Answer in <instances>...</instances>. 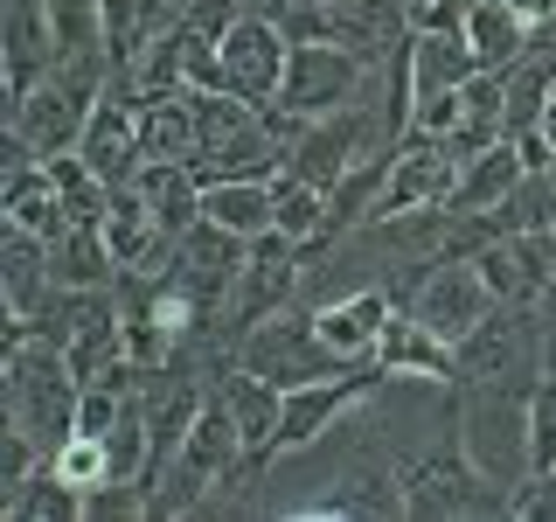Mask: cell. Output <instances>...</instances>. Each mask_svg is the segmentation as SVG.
<instances>
[{
	"mask_svg": "<svg viewBox=\"0 0 556 522\" xmlns=\"http://www.w3.org/2000/svg\"><path fill=\"white\" fill-rule=\"evenodd\" d=\"M77 405H84V376L70 370V356L49 335L8 321V348H0V418L22 425L42 452H56L77 432Z\"/></svg>",
	"mask_w": 556,
	"mask_h": 522,
	"instance_id": "6da1fadb",
	"label": "cell"
},
{
	"mask_svg": "<svg viewBox=\"0 0 556 522\" xmlns=\"http://www.w3.org/2000/svg\"><path fill=\"white\" fill-rule=\"evenodd\" d=\"M404 467V515L417 522H459V515H508V495L515 487H501V474L473 452L466 439V425L452 418V439L439 452H410Z\"/></svg>",
	"mask_w": 556,
	"mask_h": 522,
	"instance_id": "7a4b0ae2",
	"label": "cell"
},
{
	"mask_svg": "<svg viewBox=\"0 0 556 522\" xmlns=\"http://www.w3.org/2000/svg\"><path fill=\"white\" fill-rule=\"evenodd\" d=\"M104 84H112V70H84V63H56L42 84H35L28 98L8 104V133L22 139L35 161H56V153H77L84 126H91Z\"/></svg>",
	"mask_w": 556,
	"mask_h": 522,
	"instance_id": "3957f363",
	"label": "cell"
},
{
	"mask_svg": "<svg viewBox=\"0 0 556 522\" xmlns=\"http://www.w3.org/2000/svg\"><path fill=\"white\" fill-rule=\"evenodd\" d=\"M390 147H396V139H390V119H382V104L362 98V104H341V112L306 119L300 139L286 147V167L306 174V182H320V188H334L348 167H362L369 153H390Z\"/></svg>",
	"mask_w": 556,
	"mask_h": 522,
	"instance_id": "277c9868",
	"label": "cell"
},
{
	"mask_svg": "<svg viewBox=\"0 0 556 522\" xmlns=\"http://www.w3.org/2000/svg\"><path fill=\"white\" fill-rule=\"evenodd\" d=\"M237 362H243V370H257V376H271L278 390H292V383H313V376H341V370H348L334 348L320 341V327H313V307H306V300H292V307L265 313L257 327H243Z\"/></svg>",
	"mask_w": 556,
	"mask_h": 522,
	"instance_id": "5b68a950",
	"label": "cell"
},
{
	"mask_svg": "<svg viewBox=\"0 0 556 522\" xmlns=\"http://www.w3.org/2000/svg\"><path fill=\"white\" fill-rule=\"evenodd\" d=\"M382 63L355 57L348 42H292L286 57V91H278V104L300 119H320V112H341V104H362L369 98V77Z\"/></svg>",
	"mask_w": 556,
	"mask_h": 522,
	"instance_id": "8992f818",
	"label": "cell"
},
{
	"mask_svg": "<svg viewBox=\"0 0 556 522\" xmlns=\"http://www.w3.org/2000/svg\"><path fill=\"white\" fill-rule=\"evenodd\" d=\"M382 383H390V376H382L376 362H348L341 376L292 383V390H286V411H278V460H286V452L320 446V439H327V432H334L355 405H369Z\"/></svg>",
	"mask_w": 556,
	"mask_h": 522,
	"instance_id": "52a82bcc",
	"label": "cell"
},
{
	"mask_svg": "<svg viewBox=\"0 0 556 522\" xmlns=\"http://www.w3.org/2000/svg\"><path fill=\"white\" fill-rule=\"evenodd\" d=\"M404 307L431 327V335H445L452 348H459V341L473 335V327H480L501 300H494V286L480 278L473 258H431V265L417 272V286H410V300H404Z\"/></svg>",
	"mask_w": 556,
	"mask_h": 522,
	"instance_id": "ba28073f",
	"label": "cell"
},
{
	"mask_svg": "<svg viewBox=\"0 0 556 522\" xmlns=\"http://www.w3.org/2000/svg\"><path fill=\"white\" fill-rule=\"evenodd\" d=\"M459 147L439 133H404L396 139V153H390V182H382V202H376V216H404V209H439L452 202V188H459Z\"/></svg>",
	"mask_w": 556,
	"mask_h": 522,
	"instance_id": "9c48e42d",
	"label": "cell"
},
{
	"mask_svg": "<svg viewBox=\"0 0 556 522\" xmlns=\"http://www.w3.org/2000/svg\"><path fill=\"white\" fill-rule=\"evenodd\" d=\"M300 278H306V244L286 237V231H265L251 237V258H243V278H237V300H230V327L243 341V327H257L265 313L300 300Z\"/></svg>",
	"mask_w": 556,
	"mask_h": 522,
	"instance_id": "30bf717a",
	"label": "cell"
},
{
	"mask_svg": "<svg viewBox=\"0 0 556 522\" xmlns=\"http://www.w3.org/2000/svg\"><path fill=\"white\" fill-rule=\"evenodd\" d=\"M286 57H292V35L278 28L265 8H251L223 35V91L251 98L257 112H265V104H278V91H286Z\"/></svg>",
	"mask_w": 556,
	"mask_h": 522,
	"instance_id": "8fae6325",
	"label": "cell"
},
{
	"mask_svg": "<svg viewBox=\"0 0 556 522\" xmlns=\"http://www.w3.org/2000/svg\"><path fill=\"white\" fill-rule=\"evenodd\" d=\"M341 515H362V522L404 515V467H396V460H355L334 481V495L292 501V509H286V522H341Z\"/></svg>",
	"mask_w": 556,
	"mask_h": 522,
	"instance_id": "7c38bea8",
	"label": "cell"
},
{
	"mask_svg": "<svg viewBox=\"0 0 556 522\" xmlns=\"http://www.w3.org/2000/svg\"><path fill=\"white\" fill-rule=\"evenodd\" d=\"M77 153H84V167H91L104 188H132L139 167H147V147H139V104L126 91H104L91 126H84V139H77Z\"/></svg>",
	"mask_w": 556,
	"mask_h": 522,
	"instance_id": "4fadbf2b",
	"label": "cell"
},
{
	"mask_svg": "<svg viewBox=\"0 0 556 522\" xmlns=\"http://www.w3.org/2000/svg\"><path fill=\"white\" fill-rule=\"evenodd\" d=\"M376 370L390 383H445L452 390V383H459V348L445 335H431L410 307H396L390 327H382V341H376Z\"/></svg>",
	"mask_w": 556,
	"mask_h": 522,
	"instance_id": "5bb4252c",
	"label": "cell"
},
{
	"mask_svg": "<svg viewBox=\"0 0 556 522\" xmlns=\"http://www.w3.org/2000/svg\"><path fill=\"white\" fill-rule=\"evenodd\" d=\"M390 313H396L390 286H348V293L313 307V327H320V341L334 348L341 362H376V341H382V327H390Z\"/></svg>",
	"mask_w": 556,
	"mask_h": 522,
	"instance_id": "9a60e30c",
	"label": "cell"
},
{
	"mask_svg": "<svg viewBox=\"0 0 556 522\" xmlns=\"http://www.w3.org/2000/svg\"><path fill=\"white\" fill-rule=\"evenodd\" d=\"M56 293V258H49V237L22 231V223H0V307L8 321H35Z\"/></svg>",
	"mask_w": 556,
	"mask_h": 522,
	"instance_id": "2e32d148",
	"label": "cell"
},
{
	"mask_svg": "<svg viewBox=\"0 0 556 522\" xmlns=\"http://www.w3.org/2000/svg\"><path fill=\"white\" fill-rule=\"evenodd\" d=\"M49 70H56V28H49V8L42 0H8V28H0V84H8V104L28 98Z\"/></svg>",
	"mask_w": 556,
	"mask_h": 522,
	"instance_id": "e0dca14e",
	"label": "cell"
},
{
	"mask_svg": "<svg viewBox=\"0 0 556 522\" xmlns=\"http://www.w3.org/2000/svg\"><path fill=\"white\" fill-rule=\"evenodd\" d=\"M104 244H112L118 272H167L174 265V237L161 231V216L147 209L139 188H112V202H104Z\"/></svg>",
	"mask_w": 556,
	"mask_h": 522,
	"instance_id": "ac0fdd59",
	"label": "cell"
},
{
	"mask_svg": "<svg viewBox=\"0 0 556 522\" xmlns=\"http://www.w3.org/2000/svg\"><path fill=\"white\" fill-rule=\"evenodd\" d=\"M216 390H223V405H230L243 446H251V460H257V467L278 460V411H286V390H278L271 376L243 370V362H230V370L216 376Z\"/></svg>",
	"mask_w": 556,
	"mask_h": 522,
	"instance_id": "d6986e66",
	"label": "cell"
},
{
	"mask_svg": "<svg viewBox=\"0 0 556 522\" xmlns=\"http://www.w3.org/2000/svg\"><path fill=\"white\" fill-rule=\"evenodd\" d=\"M0 223H22L35 237H63L70 209H63V188H56V167L49 161H8V182H0Z\"/></svg>",
	"mask_w": 556,
	"mask_h": 522,
	"instance_id": "ffe728a7",
	"label": "cell"
},
{
	"mask_svg": "<svg viewBox=\"0 0 556 522\" xmlns=\"http://www.w3.org/2000/svg\"><path fill=\"white\" fill-rule=\"evenodd\" d=\"M132 104H139V147H147V161L195 167L202 126H195V104H188V84H181V91H147V98H132Z\"/></svg>",
	"mask_w": 556,
	"mask_h": 522,
	"instance_id": "44dd1931",
	"label": "cell"
},
{
	"mask_svg": "<svg viewBox=\"0 0 556 522\" xmlns=\"http://www.w3.org/2000/svg\"><path fill=\"white\" fill-rule=\"evenodd\" d=\"M480 70L466 28H410V91L431 98V91H459L466 77Z\"/></svg>",
	"mask_w": 556,
	"mask_h": 522,
	"instance_id": "7402d4cb",
	"label": "cell"
},
{
	"mask_svg": "<svg viewBox=\"0 0 556 522\" xmlns=\"http://www.w3.org/2000/svg\"><path fill=\"white\" fill-rule=\"evenodd\" d=\"M286 167V139H278L265 119H257L251 133H237V139H223V147H208L195 153V182H271V174Z\"/></svg>",
	"mask_w": 556,
	"mask_h": 522,
	"instance_id": "603a6c76",
	"label": "cell"
},
{
	"mask_svg": "<svg viewBox=\"0 0 556 522\" xmlns=\"http://www.w3.org/2000/svg\"><path fill=\"white\" fill-rule=\"evenodd\" d=\"M49 28H56V63L84 70H112V14L104 0H42Z\"/></svg>",
	"mask_w": 556,
	"mask_h": 522,
	"instance_id": "cb8c5ba5",
	"label": "cell"
},
{
	"mask_svg": "<svg viewBox=\"0 0 556 522\" xmlns=\"http://www.w3.org/2000/svg\"><path fill=\"white\" fill-rule=\"evenodd\" d=\"M459 28H466V42H473L480 70H515L535 49V28L521 22L508 0H466V22Z\"/></svg>",
	"mask_w": 556,
	"mask_h": 522,
	"instance_id": "d4e9b609",
	"label": "cell"
},
{
	"mask_svg": "<svg viewBox=\"0 0 556 522\" xmlns=\"http://www.w3.org/2000/svg\"><path fill=\"white\" fill-rule=\"evenodd\" d=\"M132 188L147 196V209L161 216V231H167L174 244H181V237L202 223V182H195V167H181V161H147Z\"/></svg>",
	"mask_w": 556,
	"mask_h": 522,
	"instance_id": "484cf974",
	"label": "cell"
},
{
	"mask_svg": "<svg viewBox=\"0 0 556 522\" xmlns=\"http://www.w3.org/2000/svg\"><path fill=\"white\" fill-rule=\"evenodd\" d=\"M521 174H529V161H521V147H515V133H508V139H494L486 153L466 161V174H459V188H452L445 209H494V202H508L515 188H521Z\"/></svg>",
	"mask_w": 556,
	"mask_h": 522,
	"instance_id": "4316f807",
	"label": "cell"
},
{
	"mask_svg": "<svg viewBox=\"0 0 556 522\" xmlns=\"http://www.w3.org/2000/svg\"><path fill=\"white\" fill-rule=\"evenodd\" d=\"M49 258H56V286H112L118 278L104 223H63V237H49Z\"/></svg>",
	"mask_w": 556,
	"mask_h": 522,
	"instance_id": "83f0119b",
	"label": "cell"
},
{
	"mask_svg": "<svg viewBox=\"0 0 556 522\" xmlns=\"http://www.w3.org/2000/svg\"><path fill=\"white\" fill-rule=\"evenodd\" d=\"M202 216L223 223V231H237V237H265V231H278L271 182H208L202 188Z\"/></svg>",
	"mask_w": 556,
	"mask_h": 522,
	"instance_id": "f1b7e54d",
	"label": "cell"
},
{
	"mask_svg": "<svg viewBox=\"0 0 556 522\" xmlns=\"http://www.w3.org/2000/svg\"><path fill=\"white\" fill-rule=\"evenodd\" d=\"M0 522H84V487H70L56 467H35V474L0 501Z\"/></svg>",
	"mask_w": 556,
	"mask_h": 522,
	"instance_id": "f546056e",
	"label": "cell"
},
{
	"mask_svg": "<svg viewBox=\"0 0 556 522\" xmlns=\"http://www.w3.org/2000/svg\"><path fill=\"white\" fill-rule=\"evenodd\" d=\"M521 474H556V370L535 376L521 405Z\"/></svg>",
	"mask_w": 556,
	"mask_h": 522,
	"instance_id": "4dcf8cb0",
	"label": "cell"
},
{
	"mask_svg": "<svg viewBox=\"0 0 556 522\" xmlns=\"http://www.w3.org/2000/svg\"><path fill=\"white\" fill-rule=\"evenodd\" d=\"M271 202H278V231H286V237H300V244L320 237V223H327V188H320V182L278 167V174H271Z\"/></svg>",
	"mask_w": 556,
	"mask_h": 522,
	"instance_id": "1f68e13d",
	"label": "cell"
},
{
	"mask_svg": "<svg viewBox=\"0 0 556 522\" xmlns=\"http://www.w3.org/2000/svg\"><path fill=\"white\" fill-rule=\"evenodd\" d=\"M188 104H195V126H202V153L223 147V139H237V133H251L257 119H265L251 98H237V91H202V84H188Z\"/></svg>",
	"mask_w": 556,
	"mask_h": 522,
	"instance_id": "d6a6232c",
	"label": "cell"
},
{
	"mask_svg": "<svg viewBox=\"0 0 556 522\" xmlns=\"http://www.w3.org/2000/svg\"><path fill=\"white\" fill-rule=\"evenodd\" d=\"M49 467H56L70 487H98V481H112V446H104L98 432H70V439L49 452Z\"/></svg>",
	"mask_w": 556,
	"mask_h": 522,
	"instance_id": "836d02e7",
	"label": "cell"
},
{
	"mask_svg": "<svg viewBox=\"0 0 556 522\" xmlns=\"http://www.w3.org/2000/svg\"><path fill=\"white\" fill-rule=\"evenodd\" d=\"M132 515H153L147 481H98V487H84V522H132Z\"/></svg>",
	"mask_w": 556,
	"mask_h": 522,
	"instance_id": "e575fe53",
	"label": "cell"
},
{
	"mask_svg": "<svg viewBox=\"0 0 556 522\" xmlns=\"http://www.w3.org/2000/svg\"><path fill=\"white\" fill-rule=\"evenodd\" d=\"M508 522H556V474H521L508 495Z\"/></svg>",
	"mask_w": 556,
	"mask_h": 522,
	"instance_id": "d590c367",
	"label": "cell"
},
{
	"mask_svg": "<svg viewBox=\"0 0 556 522\" xmlns=\"http://www.w3.org/2000/svg\"><path fill=\"white\" fill-rule=\"evenodd\" d=\"M508 8H515L529 28H549V22H556V0H508Z\"/></svg>",
	"mask_w": 556,
	"mask_h": 522,
	"instance_id": "8d00e7d4",
	"label": "cell"
},
{
	"mask_svg": "<svg viewBox=\"0 0 556 522\" xmlns=\"http://www.w3.org/2000/svg\"><path fill=\"white\" fill-rule=\"evenodd\" d=\"M404 8H410V28H417V22H425L431 8H439V0H404Z\"/></svg>",
	"mask_w": 556,
	"mask_h": 522,
	"instance_id": "74e56055",
	"label": "cell"
},
{
	"mask_svg": "<svg viewBox=\"0 0 556 522\" xmlns=\"http://www.w3.org/2000/svg\"><path fill=\"white\" fill-rule=\"evenodd\" d=\"M549 28H556V22H549Z\"/></svg>",
	"mask_w": 556,
	"mask_h": 522,
	"instance_id": "f35d334b",
	"label": "cell"
}]
</instances>
